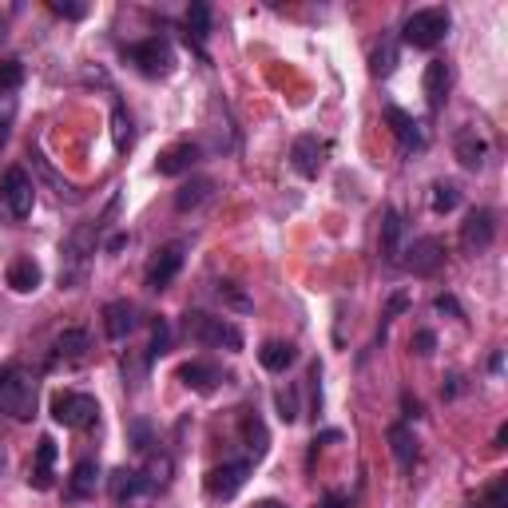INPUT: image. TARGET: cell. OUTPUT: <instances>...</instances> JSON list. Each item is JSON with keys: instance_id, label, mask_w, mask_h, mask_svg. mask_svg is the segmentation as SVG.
Masks as SVG:
<instances>
[{"instance_id": "6da1fadb", "label": "cell", "mask_w": 508, "mask_h": 508, "mask_svg": "<svg viewBox=\"0 0 508 508\" xmlns=\"http://www.w3.org/2000/svg\"><path fill=\"white\" fill-rule=\"evenodd\" d=\"M183 334L199 346H215V349H227V354H238L243 349V330L227 318H215V314H202V310H191L183 314Z\"/></svg>"}, {"instance_id": "7a4b0ae2", "label": "cell", "mask_w": 508, "mask_h": 508, "mask_svg": "<svg viewBox=\"0 0 508 508\" xmlns=\"http://www.w3.org/2000/svg\"><path fill=\"white\" fill-rule=\"evenodd\" d=\"M0 413L13 421H29L36 413V382L16 366L0 369Z\"/></svg>"}, {"instance_id": "3957f363", "label": "cell", "mask_w": 508, "mask_h": 508, "mask_svg": "<svg viewBox=\"0 0 508 508\" xmlns=\"http://www.w3.org/2000/svg\"><path fill=\"white\" fill-rule=\"evenodd\" d=\"M127 64H135V68L143 72V76L159 80V76H171L175 72V48L168 36H147V40H135L124 48Z\"/></svg>"}, {"instance_id": "277c9868", "label": "cell", "mask_w": 508, "mask_h": 508, "mask_svg": "<svg viewBox=\"0 0 508 508\" xmlns=\"http://www.w3.org/2000/svg\"><path fill=\"white\" fill-rule=\"evenodd\" d=\"M445 36H449V8H418L401 29V40L421 52L437 48Z\"/></svg>"}, {"instance_id": "5b68a950", "label": "cell", "mask_w": 508, "mask_h": 508, "mask_svg": "<svg viewBox=\"0 0 508 508\" xmlns=\"http://www.w3.org/2000/svg\"><path fill=\"white\" fill-rule=\"evenodd\" d=\"M52 421L64 425V429H88V425L99 421V401L91 393L64 390L52 397Z\"/></svg>"}, {"instance_id": "8992f818", "label": "cell", "mask_w": 508, "mask_h": 508, "mask_svg": "<svg viewBox=\"0 0 508 508\" xmlns=\"http://www.w3.org/2000/svg\"><path fill=\"white\" fill-rule=\"evenodd\" d=\"M0 202L8 207L13 219H29L32 207H36V183L29 179L24 168H8L0 175Z\"/></svg>"}, {"instance_id": "52a82bcc", "label": "cell", "mask_w": 508, "mask_h": 508, "mask_svg": "<svg viewBox=\"0 0 508 508\" xmlns=\"http://www.w3.org/2000/svg\"><path fill=\"white\" fill-rule=\"evenodd\" d=\"M251 480V461H223V465H215L207 477H202V488H207V496H215V501H230V496H238V488Z\"/></svg>"}, {"instance_id": "ba28073f", "label": "cell", "mask_w": 508, "mask_h": 508, "mask_svg": "<svg viewBox=\"0 0 508 508\" xmlns=\"http://www.w3.org/2000/svg\"><path fill=\"white\" fill-rule=\"evenodd\" d=\"M441 263H445V243H441L437 235L413 238V243L405 246V258H401V266L409 274H418V279H425V274H437Z\"/></svg>"}, {"instance_id": "9c48e42d", "label": "cell", "mask_w": 508, "mask_h": 508, "mask_svg": "<svg viewBox=\"0 0 508 508\" xmlns=\"http://www.w3.org/2000/svg\"><path fill=\"white\" fill-rule=\"evenodd\" d=\"M108 493H112V501L119 508H140V504H147L155 496L151 488H147V480H143L140 469H116V473L108 477Z\"/></svg>"}, {"instance_id": "30bf717a", "label": "cell", "mask_w": 508, "mask_h": 508, "mask_svg": "<svg viewBox=\"0 0 508 508\" xmlns=\"http://www.w3.org/2000/svg\"><path fill=\"white\" fill-rule=\"evenodd\" d=\"M496 238V215L488 207H477L465 215V223H461V246H465V254H480L488 251Z\"/></svg>"}, {"instance_id": "8fae6325", "label": "cell", "mask_w": 508, "mask_h": 508, "mask_svg": "<svg viewBox=\"0 0 508 508\" xmlns=\"http://www.w3.org/2000/svg\"><path fill=\"white\" fill-rule=\"evenodd\" d=\"M183 258H187V243H168L155 251V258L147 263V286L151 290H168L175 282V274L183 271Z\"/></svg>"}, {"instance_id": "7c38bea8", "label": "cell", "mask_w": 508, "mask_h": 508, "mask_svg": "<svg viewBox=\"0 0 508 508\" xmlns=\"http://www.w3.org/2000/svg\"><path fill=\"white\" fill-rule=\"evenodd\" d=\"M326 155H330V143L318 140V135H298L290 147V163L302 179H318L322 168H326Z\"/></svg>"}, {"instance_id": "4fadbf2b", "label": "cell", "mask_w": 508, "mask_h": 508, "mask_svg": "<svg viewBox=\"0 0 508 508\" xmlns=\"http://www.w3.org/2000/svg\"><path fill=\"white\" fill-rule=\"evenodd\" d=\"M382 116H385V124H390L393 140H397V147H401L405 155L425 151V132H421V124H418V119H413L409 112H401V108H397V104H390Z\"/></svg>"}, {"instance_id": "5bb4252c", "label": "cell", "mask_w": 508, "mask_h": 508, "mask_svg": "<svg viewBox=\"0 0 508 508\" xmlns=\"http://www.w3.org/2000/svg\"><path fill=\"white\" fill-rule=\"evenodd\" d=\"M452 155H457V163L465 171H480L488 159V140L477 132V127H461L457 140H452Z\"/></svg>"}, {"instance_id": "9a60e30c", "label": "cell", "mask_w": 508, "mask_h": 508, "mask_svg": "<svg viewBox=\"0 0 508 508\" xmlns=\"http://www.w3.org/2000/svg\"><path fill=\"white\" fill-rule=\"evenodd\" d=\"M135 326H140V310H135V302L116 298V302H108L104 306V334L112 341H124Z\"/></svg>"}, {"instance_id": "2e32d148", "label": "cell", "mask_w": 508, "mask_h": 508, "mask_svg": "<svg viewBox=\"0 0 508 508\" xmlns=\"http://www.w3.org/2000/svg\"><path fill=\"white\" fill-rule=\"evenodd\" d=\"M199 155H202V147L199 143H175V147H168V151L159 155V163H155V171L159 175H168V179H175V175H187L191 168L199 163Z\"/></svg>"}, {"instance_id": "e0dca14e", "label": "cell", "mask_w": 508, "mask_h": 508, "mask_svg": "<svg viewBox=\"0 0 508 508\" xmlns=\"http://www.w3.org/2000/svg\"><path fill=\"white\" fill-rule=\"evenodd\" d=\"M449 84H452V76H449V64H445V60H429V64H425L421 88H425V99H429L433 112H441V108H445Z\"/></svg>"}, {"instance_id": "ac0fdd59", "label": "cell", "mask_w": 508, "mask_h": 508, "mask_svg": "<svg viewBox=\"0 0 508 508\" xmlns=\"http://www.w3.org/2000/svg\"><path fill=\"white\" fill-rule=\"evenodd\" d=\"M4 282L13 286L16 294H32V290H40V282H44V271H40V263L29 254H21V258H13L8 263V274H4Z\"/></svg>"}, {"instance_id": "d6986e66", "label": "cell", "mask_w": 508, "mask_h": 508, "mask_svg": "<svg viewBox=\"0 0 508 508\" xmlns=\"http://www.w3.org/2000/svg\"><path fill=\"white\" fill-rule=\"evenodd\" d=\"M211 195H215V179H211V175H191V179L183 183L179 191H175V211H179V215L199 211Z\"/></svg>"}, {"instance_id": "ffe728a7", "label": "cell", "mask_w": 508, "mask_h": 508, "mask_svg": "<svg viewBox=\"0 0 508 508\" xmlns=\"http://www.w3.org/2000/svg\"><path fill=\"white\" fill-rule=\"evenodd\" d=\"M390 452H393V461H397L401 473H409V469L418 465V437H413V429L405 421L390 425Z\"/></svg>"}, {"instance_id": "44dd1931", "label": "cell", "mask_w": 508, "mask_h": 508, "mask_svg": "<svg viewBox=\"0 0 508 508\" xmlns=\"http://www.w3.org/2000/svg\"><path fill=\"white\" fill-rule=\"evenodd\" d=\"M179 382L195 393H211L219 382H223V374H219L211 362H187V366H179Z\"/></svg>"}, {"instance_id": "7402d4cb", "label": "cell", "mask_w": 508, "mask_h": 508, "mask_svg": "<svg viewBox=\"0 0 508 508\" xmlns=\"http://www.w3.org/2000/svg\"><path fill=\"white\" fill-rule=\"evenodd\" d=\"M258 362H263L266 374H286V369L298 362V349H294L290 341H263V349H258Z\"/></svg>"}, {"instance_id": "603a6c76", "label": "cell", "mask_w": 508, "mask_h": 508, "mask_svg": "<svg viewBox=\"0 0 508 508\" xmlns=\"http://www.w3.org/2000/svg\"><path fill=\"white\" fill-rule=\"evenodd\" d=\"M401 238H405V219L390 207L382 215V254H385V263H401Z\"/></svg>"}, {"instance_id": "cb8c5ba5", "label": "cell", "mask_w": 508, "mask_h": 508, "mask_svg": "<svg viewBox=\"0 0 508 508\" xmlns=\"http://www.w3.org/2000/svg\"><path fill=\"white\" fill-rule=\"evenodd\" d=\"M175 477V461L171 452H147V465H143V480L151 493H163Z\"/></svg>"}, {"instance_id": "d4e9b609", "label": "cell", "mask_w": 508, "mask_h": 508, "mask_svg": "<svg viewBox=\"0 0 508 508\" xmlns=\"http://www.w3.org/2000/svg\"><path fill=\"white\" fill-rule=\"evenodd\" d=\"M99 485V465L91 457L76 461V469H72V480H68V496H76V501H84V496L96 493Z\"/></svg>"}, {"instance_id": "484cf974", "label": "cell", "mask_w": 508, "mask_h": 508, "mask_svg": "<svg viewBox=\"0 0 508 508\" xmlns=\"http://www.w3.org/2000/svg\"><path fill=\"white\" fill-rule=\"evenodd\" d=\"M52 461H56V441L52 437H40V445H36V469H32V477H29V485L32 488H52Z\"/></svg>"}, {"instance_id": "4316f807", "label": "cell", "mask_w": 508, "mask_h": 508, "mask_svg": "<svg viewBox=\"0 0 508 508\" xmlns=\"http://www.w3.org/2000/svg\"><path fill=\"white\" fill-rule=\"evenodd\" d=\"M88 346H91V338H88V330H64V334L56 338V362H80V357L88 354Z\"/></svg>"}, {"instance_id": "83f0119b", "label": "cell", "mask_w": 508, "mask_h": 508, "mask_svg": "<svg viewBox=\"0 0 508 508\" xmlns=\"http://www.w3.org/2000/svg\"><path fill=\"white\" fill-rule=\"evenodd\" d=\"M243 441H246V449L254 452V461L271 449V437H266V425H263L258 413H246V418H243Z\"/></svg>"}, {"instance_id": "f1b7e54d", "label": "cell", "mask_w": 508, "mask_h": 508, "mask_svg": "<svg viewBox=\"0 0 508 508\" xmlns=\"http://www.w3.org/2000/svg\"><path fill=\"white\" fill-rule=\"evenodd\" d=\"M429 207L437 211V215H449V211L461 207V187L449 179H437L433 183V195H429Z\"/></svg>"}, {"instance_id": "f546056e", "label": "cell", "mask_w": 508, "mask_h": 508, "mask_svg": "<svg viewBox=\"0 0 508 508\" xmlns=\"http://www.w3.org/2000/svg\"><path fill=\"white\" fill-rule=\"evenodd\" d=\"M473 508H508V477L501 473V477L488 480V485L477 493Z\"/></svg>"}, {"instance_id": "4dcf8cb0", "label": "cell", "mask_w": 508, "mask_h": 508, "mask_svg": "<svg viewBox=\"0 0 508 508\" xmlns=\"http://www.w3.org/2000/svg\"><path fill=\"white\" fill-rule=\"evenodd\" d=\"M187 36H195V40L202 44L211 36V4H202V0H195V4L187 8Z\"/></svg>"}, {"instance_id": "1f68e13d", "label": "cell", "mask_w": 508, "mask_h": 508, "mask_svg": "<svg viewBox=\"0 0 508 508\" xmlns=\"http://www.w3.org/2000/svg\"><path fill=\"white\" fill-rule=\"evenodd\" d=\"M393 68H397V40L382 36V44L374 48V76H390Z\"/></svg>"}, {"instance_id": "d6a6232c", "label": "cell", "mask_w": 508, "mask_h": 508, "mask_svg": "<svg viewBox=\"0 0 508 508\" xmlns=\"http://www.w3.org/2000/svg\"><path fill=\"white\" fill-rule=\"evenodd\" d=\"M171 354V326L168 318H155L151 322V346H147V362H155V357Z\"/></svg>"}, {"instance_id": "836d02e7", "label": "cell", "mask_w": 508, "mask_h": 508, "mask_svg": "<svg viewBox=\"0 0 508 508\" xmlns=\"http://www.w3.org/2000/svg\"><path fill=\"white\" fill-rule=\"evenodd\" d=\"M274 405H279V418L286 425H294L302 418V409H298V385H286V390L274 393Z\"/></svg>"}, {"instance_id": "e575fe53", "label": "cell", "mask_w": 508, "mask_h": 508, "mask_svg": "<svg viewBox=\"0 0 508 508\" xmlns=\"http://www.w3.org/2000/svg\"><path fill=\"white\" fill-rule=\"evenodd\" d=\"M24 84V64L21 60H0V96H13Z\"/></svg>"}, {"instance_id": "d590c367", "label": "cell", "mask_w": 508, "mask_h": 508, "mask_svg": "<svg viewBox=\"0 0 508 508\" xmlns=\"http://www.w3.org/2000/svg\"><path fill=\"white\" fill-rule=\"evenodd\" d=\"M127 437H132V449H140V452H151V445H155V441H151V425L140 421V418L127 425Z\"/></svg>"}, {"instance_id": "8d00e7d4", "label": "cell", "mask_w": 508, "mask_h": 508, "mask_svg": "<svg viewBox=\"0 0 508 508\" xmlns=\"http://www.w3.org/2000/svg\"><path fill=\"white\" fill-rule=\"evenodd\" d=\"M405 310H409V294H393L390 306H385V314H382V330H377V341H385V330H390V322L397 318V314H405Z\"/></svg>"}, {"instance_id": "74e56055", "label": "cell", "mask_w": 508, "mask_h": 508, "mask_svg": "<svg viewBox=\"0 0 508 508\" xmlns=\"http://www.w3.org/2000/svg\"><path fill=\"white\" fill-rule=\"evenodd\" d=\"M4 112H0V151L8 147V132H13V116H16V96H0Z\"/></svg>"}, {"instance_id": "f35d334b", "label": "cell", "mask_w": 508, "mask_h": 508, "mask_svg": "<svg viewBox=\"0 0 508 508\" xmlns=\"http://www.w3.org/2000/svg\"><path fill=\"white\" fill-rule=\"evenodd\" d=\"M219 298H227V302H230V306H235V310H254V302L246 298V294L238 290L235 282H219Z\"/></svg>"}, {"instance_id": "ab89813d", "label": "cell", "mask_w": 508, "mask_h": 508, "mask_svg": "<svg viewBox=\"0 0 508 508\" xmlns=\"http://www.w3.org/2000/svg\"><path fill=\"white\" fill-rule=\"evenodd\" d=\"M52 13L64 16V21H84L88 4H72V0H52Z\"/></svg>"}, {"instance_id": "60d3db41", "label": "cell", "mask_w": 508, "mask_h": 508, "mask_svg": "<svg viewBox=\"0 0 508 508\" xmlns=\"http://www.w3.org/2000/svg\"><path fill=\"white\" fill-rule=\"evenodd\" d=\"M433 349H437V334H433V330H418V334H413V354L433 357Z\"/></svg>"}, {"instance_id": "b9f144b4", "label": "cell", "mask_w": 508, "mask_h": 508, "mask_svg": "<svg viewBox=\"0 0 508 508\" xmlns=\"http://www.w3.org/2000/svg\"><path fill=\"white\" fill-rule=\"evenodd\" d=\"M116 143L119 147L132 143V119H124V108H116Z\"/></svg>"}, {"instance_id": "7bdbcfd3", "label": "cell", "mask_w": 508, "mask_h": 508, "mask_svg": "<svg viewBox=\"0 0 508 508\" xmlns=\"http://www.w3.org/2000/svg\"><path fill=\"white\" fill-rule=\"evenodd\" d=\"M437 314H449V318H465V310H461V302L452 298V294H441V298H437Z\"/></svg>"}, {"instance_id": "ee69618b", "label": "cell", "mask_w": 508, "mask_h": 508, "mask_svg": "<svg viewBox=\"0 0 508 508\" xmlns=\"http://www.w3.org/2000/svg\"><path fill=\"white\" fill-rule=\"evenodd\" d=\"M143 369H147V362H127L124 357V377H132V385L143 382Z\"/></svg>"}, {"instance_id": "f6af8a7d", "label": "cell", "mask_w": 508, "mask_h": 508, "mask_svg": "<svg viewBox=\"0 0 508 508\" xmlns=\"http://www.w3.org/2000/svg\"><path fill=\"white\" fill-rule=\"evenodd\" d=\"M401 405H405V418H421V401H418V397L405 393V397H401Z\"/></svg>"}, {"instance_id": "bcb514c9", "label": "cell", "mask_w": 508, "mask_h": 508, "mask_svg": "<svg viewBox=\"0 0 508 508\" xmlns=\"http://www.w3.org/2000/svg\"><path fill=\"white\" fill-rule=\"evenodd\" d=\"M445 382H449V385H445L441 393H445V397H457V393H461V374H449Z\"/></svg>"}, {"instance_id": "7dc6e473", "label": "cell", "mask_w": 508, "mask_h": 508, "mask_svg": "<svg viewBox=\"0 0 508 508\" xmlns=\"http://www.w3.org/2000/svg\"><path fill=\"white\" fill-rule=\"evenodd\" d=\"M124 246H127V235H116V238H112V243H108V254H116V251H124Z\"/></svg>"}, {"instance_id": "c3c4849f", "label": "cell", "mask_w": 508, "mask_h": 508, "mask_svg": "<svg viewBox=\"0 0 508 508\" xmlns=\"http://www.w3.org/2000/svg\"><path fill=\"white\" fill-rule=\"evenodd\" d=\"M322 508H346V496H326V501H322Z\"/></svg>"}, {"instance_id": "681fc988", "label": "cell", "mask_w": 508, "mask_h": 508, "mask_svg": "<svg viewBox=\"0 0 508 508\" xmlns=\"http://www.w3.org/2000/svg\"><path fill=\"white\" fill-rule=\"evenodd\" d=\"M251 508H286L282 501H274V496H266V501H254Z\"/></svg>"}, {"instance_id": "f907efd6", "label": "cell", "mask_w": 508, "mask_h": 508, "mask_svg": "<svg viewBox=\"0 0 508 508\" xmlns=\"http://www.w3.org/2000/svg\"><path fill=\"white\" fill-rule=\"evenodd\" d=\"M4 461H8V457H4V441H0V473H4Z\"/></svg>"}]
</instances>
